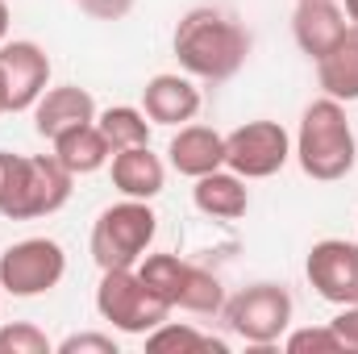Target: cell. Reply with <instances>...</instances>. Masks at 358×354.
Segmentation results:
<instances>
[{"label":"cell","instance_id":"obj_1","mask_svg":"<svg viewBox=\"0 0 358 354\" xmlns=\"http://www.w3.org/2000/svg\"><path fill=\"white\" fill-rule=\"evenodd\" d=\"M171 46H176V59L187 76L213 80V84L234 80L246 67V59H250V34H246V25L234 13L213 8V4L187 8L179 17Z\"/></svg>","mask_w":358,"mask_h":354},{"label":"cell","instance_id":"obj_2","mask_svg":"<svg viewBox=\"0 0 358 354\" xmlns=\"http://www.w3.org/2000/svg\"><path fill=\"white\" fill-rule=\"evenodd\" d=\"M71 171L55 155H13L0 150V217L34 221L50 217L71 200Z\"/></svg>","mask_w":358,"mask_h":354},{"label":"cell","instance_id":"obj_3","mask_svg":"<svg viewBox=\"0 0 358 354\" xmlns=\"http://www.w3.org/2000/svg\"><path fill=\"white\" fill-rule=\"evenodd\" d=\"M296 163L308 179H321V183H334V179H346L358 163V142L355 129L346 121V108L342 100L334 96H321L304 108L300 117V134H296Z\"/></svg>","mask_w":358,"mask_h":354},{"label":"cell","instance_id":"obj_4","mask_svg":"<svg viewBox=\"0 0 358 354\" xmlns=\"http://www.w3.org/2000/svg\"><path fill=\"white\" fill-rule=\"evenodd\" d=\"M159 234V217L150 208V200H117L108 204L96 225H92L88 250L100 271H113V267H138L146 259L150 242Z\"/></svg>","mask_w":358,"mask_h":354},{"label":"cell","instance_id":"obj_5","mask_svg":"<svg viewBox=\"0 0 358 354\" xmlns=\"http://www.w3.org/2000/svg\"><path fill=\"white\" fill-rule=\"evenodd\" d=\"M96 313L113 330L134 334V338H146L155 325H163L171 317V304L138 275V267H113V271H100Z\"/></svg>","mask_w":358,"mask_h":354},{"label":"cell","instance_id":"obj_6","mask_svg":"<svg viewBox=\"0 0 358 354\" xmlns=\"http://www.w3.org/2000/svg\"><path fill=\"white\" fill-rule=\"evenodd\" d=\"M138 275L171 304L183 313H196V317H217L225 309V288L213 271L196 263H183L179 255H150L138 263Z\"/></svg>","mask_w":358,"mask_h":354},{"label":"cell","instance_id":"obj_7","mask_svg":"<svg viewBox=\"0 0 358 354\" xmlns=\"http://www.w3.org/2000/svg\"><path fill=\"white\" fill-rule=\"evenodd\" d=\"M225 325L246 342V346H259L267 351L275 346L287 330H292V292L283 283H250L242 288L234 300H225Z\"/></svg>","mask_w":358,"mask_h":354},{"label":"cell","instance_id":"obj_8","mask_svg":"<svg viewBox=\"0 0 358 354\" xmlns=\"http://www.w3.org/2000/svg\"><path fill=\"white\" fill-rule=\"evenodd\" d=\"M67 275V250L55 238H25L0 255V288L17 300L46 296Z\"/></svg>","mask_w":358,"mask_h":354},{"label":"cell","instance_id":"obj_9","mask_svg":"<svg viewBox=\"0 0 358 354\" xmlns=\"http://www.w3.org/2000/svg\"><path fill=\"white\" fill-rule=\"evenodd\" d=\"M292 159V138L279 121H246L225 134V167L242 179H271Z\"/></svg>","mask_w":358,"mask_h":354},{"label":"cell","instance_id":"obj_10","mask_svg":"<svg viewBox=\"0 0 358 354\" xmlns=\"http://www.w3.org/2000/svg\"><path fill=\"white\" fill-rule=\"evenodd\" d=\"M304 275L313 283V292L329 304H358V242L346 238H321L313 242Z\"/></svg>","mask_w":358,"mask_h":354},{"label":"cell","instance_id":"obj_11","mask_svg":"<svg viewBox=\"0 0 358 354\" xmlns=\"http://www.w3.org/2000/svg\"><path fill=\"white\" fill-rule=\"evenodd\" d=\"M0 80L8 96V113H29L38 96L50 88V59L38 42H4L0 46Z\"/></svg>","mask_w":358,"mask_h":354},{"label":"cell","instance_id":"obj_12","mask_svg":"<svg viewBox=\"0 0 358 354\" xmlns=\"http://www.w3.org/2000/svg\"><path fill=\"white\" fill-rule=\"evenodd\" d=\"M29 113H34V129H38V138L55 142L63 129L84 125V121H96V100H92V92L80 88V84H59V88L42 92L38 104H34Z\"/></svg>","mask_w":358,"mask_h":354},{"label":"cell","instance_id":"obj_13","mask_svg":"<svg viewBox=\"0 0 358 354\" xmlns=\"http://www.w3.org/2000/svg\"><path fill=\"white\" fill-rule=\"evenodd\" d=\"M142 113L155 125H187L200 113V88L187 76H176V71L150 76L146 88H142Z\"/></svg>","mask_w":358,"mask_h":354},{"label":"cell","instance_id":"obj_14","mask_svg":"<svg viewBox=\"0 0 358 354\" xmlns=\"http://www.w3.org/2000/svg\"><path fill=\"white\" fill-rule=\"evenodd\" d=\"M292 34H296V46L317 63L346 34V8L338 0H300L292 13Z\"/></svg>","mask_w":358,"mask_h":354},{"label":"cell","instance_id":"obj_15","mask_svg":"<svg viewBox=\"0 0 358 354\" xmlns=\"http://www.w3.org/2000/svg\"><path fill=\"white\" fill-rule=\"evenodd\" d=\"M108 171H113V187L121 196H129V200H155L167 187V163L150 146L117 150L108 159Z\"/></svg>","mask_w":358,"mask_h":354},{"label":"cell","instance_id":"obj_16","mask_svg":"<svg viewBox=\"0 0 358 354\" xmlns=\"http://www.w3.org/2000/svg\"><path fill=\"white\" fill-rule=\"evenodd\" d=\"M167 159L179 176L187 179H200L217 167H225V134L208 129V125H179V134L171 138L167 146Z\"/></svg>","mask_w":358,"mask_h":354},{"label":"cell","instance_id":"obj_17","mask_svg":"<svg viewBox=\"0 0 358 354\" xmlns=\"http://www.w3.org/2000/svg\"><path fill=\"white\" fill-rule=\"evenodd\" d=\"M317 84L325 96L350 104L358 100V25L350 21L346 34L317 59Z\"/></svg>","mask_w":358,"mask_h":354},{"label":"cell","instance_id":"obj_18","mask_svg":"<svg viewBox=\"0 0 358 354\" xmlns=\"http://www.w3.org/2000/svg\"><path fill=\"white\" fill-rule=\"evenodd\" d=\"M192 204H196L204 217L238 221V217H246V208H250V192H246V179L238 176V171L217 167V171H208V176L196 179V187H192Z\"/></svg>","mask_w":358,"mask_h":354},{"label":"cell","instance_id":"obj_19","mask_svg":"<svg viewBox=\"0 0 358 354\" xmlns=\"http://www.w3.org/2000/svg\"><path fill=\"white\" fill-rule=\"evenodd\" d=\"M50 146H55V159H59L71 176H92V171L108 167V159H113V146H108V138L100 134L96 121H84V125L63 129Z\"/></svg>","mask_w":358,"mask_h":354},{"label":"cell","instance_id":"obj_20","mask_svg":"<svg viewBox=\"0 0 358 354\" xmlns=\"http://www.w3.org/2000/svg\"><path fill=\"white\" fill-rule=\"evenodd\" d=\"M96 125H100V134L108 138V146L117 155V150H129V146H150V125L155 121L134 104H113V108L96 113Z\"/></svg>","mask_w":358,"mask_h":354},{"label":"cell","instance_id":"obj_21","mask_svg":"<svg viewBox=\"0 0 358 354\" xmlns=\"http://www.w3.org/2000/svg\"><path fill=\"white\" fill-rule=\"evenodd\" d=\"M146 351H225V342H217L213 334H200L192 325H179V321H163L146 334Z\"/></svg>","mask_w":358,"mask_h":354},{"label":"cell","instance_id":"obj_22","mask_svg":"<svg viewBox=\"0 0 358 354\" xmlns=\"http://www.w3.org/2000/svg\"><path fill=\"white\" fill-rule=\"evenodd\" d=\"M55 342L29 325V321H17V325H0V354H50Z\"/></svg>","mask_w":358,"mask_h":354},{"label":"cell","instance_id":"obj_23","mask_svg":"<svg viewBox=\"0 0 358 354\" xmlns=\"http://www.w3.org/2000/svg\"><path fill=\"white\" fill-rule=\"evenodd\" d=\"M283 351L287 354H308V351L342 354V342H338L334 325H317V330H292V334L283 338Z\"/></svg>","mask_w":358,"mask_h":354},{"label":"cell","instance_id":"obj_24","mask_svg":"<svg viewBox=\"0 0 358 354\" xmlns=\"http://www.w3.org/2000/svg\"><path fill=\"white\" fill-rule=\"evenodd\" d=\"M55 351L59 354H117V338L113 334H71Z\"/></svg>","mask_w":358,"mask_h":354},{"label":"cell","instance_id":"obj_25","mask_svg":"<svg viewBox=\"0 0 358 354\" xmlns=\"http://www.w3.org/2000/svg\"><path fill=\"white\" fill-rule=\"evenodd\" d=\"M329 325H334V334H338L342 351L358 354V304H342V313H338Z\"/></svg>","mask_w":358,"mask_h":354},{"label":"cell","instance_id":"obj_26","mask_svg":"<svg viewBox=\"0 0 358 354\" xmlns=\"http://www.w3.org/2000/svg\"><path fill=\"white\" fill-rule=\"evenodd\" d=\"M88 17L96 21H121V17H129V8H134V0H76Z\"/></svg>","mask_w":358,"mask_h":354},{"label":"cell","instance_id":"obj_27","mask_svg":"<svg viewBox=\"0 0 358 354\" xmlns=\"http://www.w3.org/2000/svg\"><path fill=\"white\" fill-rule=\"evenodd\" d=\"M8 42V4L0 0V46Z\"/></svg>","mask_w":358,"mask_h":354},{"label":"cell","instance_id":"obj_28","mask_svg":"<svg viewBox=\"0 0 358 354\" xmlns=\"http://www.w3.org/2000/svg\"><path fill=\"white\" fill-rule=\"evenodd\" d=\"M346 17L358 25V0H346Z\"/></svg>","mask_w":358,"mask_h":354},{"label":"cell","instance_id":"obj_29","mask_svg":"<svg viewBox=\"0 0 358 354\" xmlns=\"http://www.w3.org/2000/svg\"><path fill=\"white\" fill-rule=\"evenodd\" d=\"M0 113H8V96H4V80H0Z\"/></svg>","mask_w":358,"mask_h":354},{"label":"cell","instance_id":"obj_30","mask_svg":"<svg viewBox=\"0 0 358 354\" xmlns=\"http://www.w3.org/2000/svg\"><path fill=\"white\" fill-rule=\"evenodd\" d=\"M0 296H4V288H0Z\"/></svg>","mask_w":358,"mask_h":354}]
</instances>
